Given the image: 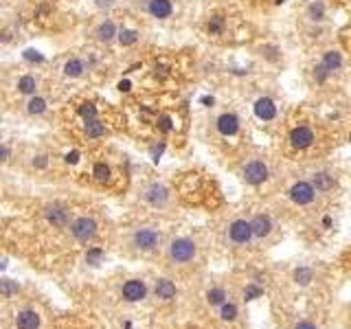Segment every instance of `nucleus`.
I'll return each mask as SVG.
<instances>
[{
	"label": "nucleus",
	"instance_id": "nucleus-18",
	"mask_svg": "<svg viewBox=\"0 0 351 329\" xmlns=\"http://www.w3.org/2000/svg\"><path fill=\"white\" fill-rule=\"evenodd\" d=\"M314 187L321 191H329L331 187H334V178L329 176V173H316L314 176Z\"/></svg>",
	"mask_w": 351,
	"mask_h": 329
},
{
	"label": "nucleus",
	"instance_id": "nucleus-40",
	"mask_svg": "<svg viewBox=\"0 0 351 329\" xmlns=\"http://www.w3.org/2000/svg\"><path fill=\"white\" fill-rule=\"evenodd\" d=\"M7 156H9V149L0 145V161H4V158H7Z\"/></svg>",
	"mask_w": 351,
	"mask_h": 329
},
{
	"label": "nucleus",
	"instance_id": "nucleus-29",
	"mask_svg": "<svg viewBox=\"0 0 351 329\" xmlns=\"http://www.w3.org/2000/svg\"><path fill=\"white\" fill-rule=\"evenodd\" d=\"M16 292H18V285L16 283H11V281H0V294L11 296V294H16Z\"/></svg>",
	"mask_w": 351,
	"mask_h": 329
},
{
	"label": "nucleus",
	"instance_id": "nucleus-4",
	"mask_svg": "<svg viewBox=\"0 0 351 329\" xmlns=\"http://www.w3.org/2000/svg\"><path fill=\"white\" fill-rule=\"evenodd\" d=\"M244 178H246V182H250V185H259V182H264L266 178H268V167H266L261 161L248 163L246 169H244Z\"/></svg>",
	"mask_w": 351,
	"mask_h": 329
},
{
	"label": "nucleus",
	"instance_id": "nucleus-20",
	"mask_svg": "<svg viewBox=\"0 0 351 329\" xmlns=\"http://www.w3.org/2000/svg\"><path fill=\"white\" fill-rule=\"evenodd\" d=\"M114 33H116V29H114V25H112L110 20L104 22V25L97 29V35H99V40H104V42L112 40V37H114Z\"/></svg>",
	"mask_w": 351,
	"mask_h": 329
},
{
	"label": "nucleus",
	"instance_id": "nucleus-27",
	"mask_svg": "<svg viewBox=\"0 0 351 329\" xmlns=\"http://www.w3.org/2000/svg\"><path fill=\"white\" fill-rule=\"evenodd\" d=\"M119 42L123 46H130V44H134L136 42V31H132V29H125V31H121V35H119Z\"/></svg>",
	"mask_w": 351,
	"mask_h": 329
},
{
	"label": "nucleus",
	"instance_id": "nucleus-41",
	"mask_svg": "<svg viewBox=\"0 0 351 329\" xmlns=\"http://www.w3.org/2000/svg\"><path fill=\"white\" fill-rule=\"evenodd\" d=\"M35 164H37V167H44V164H46V158H44V156H40V158L35 161Z\"/></svg>",
	"mask_w": 351,
	"mask_h": 329
},
{
	"label": "nucleus",
	"instance_id": "nucleus-13",
	"mask_svg": "<svg viewBox=\"0 0 351 329\" xmlns=\"http://www.w3.org/2000/svg\"><path fill=\"white\" fill-rule=\"evenodd\" d=\"M250 230L255 237H268L270 230H272V224H270L268 218H264V215H257L255 219L250 222Z\"/></svg>",
	"mask_w": 351,
	"mask_h": 329
},
{
	"label": "nucleus",
	"instance_id": "nucleus-16",
	"mask_svg": "<svg viewBox=\"0 0 351 329\" xmlns=\"http://www.w3.org/2000/svg\"><path fill=\"white\" fill-rule=\"evenodd\" d=\"M156 296L158 299H162V301L174 299L176 296V285L171 283V281H167V279H161L156 283Z\"/></svg>",
	"mask_w": 351,
	"mask_h": 329
},
{
	"label": "nucleus",
	"instance_id": "nucleus-32",
	"mask_svg": "<svg viewBox=\"0 0 351 329\" xmlns=\"http://www.w3.org/2000/svg\"><path fill=\"white\" fill-rule=\"evenodd\" d=\"M310 13H312V18H314V20H321V18H323V4L321 2H314V4H312V7H310Z\"/></svg>",
	"mask_w": 351,
	"mask_h": 329
},
{
	"label": "nucleus",
	"instance_id": "nucleus-11",
	"mask_svg": "<svg viewBox=\"0 0 351 329\" xmlns=\"http://www.w3.org/2000/svg\"><path fill=\"white\" fill-rule=\"evenodd\" d=\"M217 130L222 132L224 136H233L237 130H240V121H237L235 114H222L217 119Z\"/></svg>",
	"mask_w": 351,
	"mask_h": 329
},
{
	"label": "nucleus",
	"instance_id": "nucleus-21",
	"mask_svg": "<svg viewBox=\"0 0 351 329\" xmlns=\"http://www.w3.org/2000/svg\"><path fill=\"white\" fill-rule=\"evenodd\" d=\"M340 64H343V59H340V53H327L325 55V62H323V66H325L327 70H336V68H340Z\"/></svg>",
	"mask_w": 351,
	"mask_h": 329
},
{
	"label": "nucleus",
	"instance_id": "nucleus-2",
	"mask_svg": "<svg viewBox=\"0 0 351 329\" xmlns=\"http://www.w3.org/2000/svg\"><path fill=\"white\" fill-rule=\"evenodd\" d=\"M70 230H73L75 239H79V242H88V239L95 237L97 224H95V219H90V218H79L77 222L70 226Z\"/></svg>",
	"mask_w": 351,
	"mask_h": 329
},
{
	"label": "nucleus",
	"instance_id": "nucleus-31",
	"mask_svg": "<svg viewBox=\"0 0 351 329\" xmlns=\"http://www.w3.org/2000/svg\"><path fill=\"white\" fill-rule=\"evenodd\" d=\"M101 255H104V252H101L99 248H92V250L86 255V259H88V263H97V261L101 259Z\"/></svg>",
	"mask_w": 351,
	"mask_h": 329
},
{
	"label": "nucleus",
	"instance_id": "nucleus-6",
	"mask_svg": "<svg viewBox=\"0 0 351 329\" xmlns=\"http://www.w3.org/2000/svg\"><path fill=\"white\" fill-rule=\"evenodd\" d=\"M145 292H147V288H145V283H143V281H138V279L128 281V283L123 285V290H121L123 299H125V301H130V303L143 301V299H145Z\"/></svg>",
	"mask_w": 351,
	"mask_h": 329
},
{
	"label": "nucleus",
	"instance_id": "nucleus-12",
	"mask_svg": "<svg viewBox=\"0 0 351 329\" xmlns=\"http://www.w3.org/2000/svg\"><path fill=\"white\" fill-rule=\"evenodd\" d=\"M145 200H147L149 204H154V206L165 204L167 202V189L165 187H161V185H152L147 191H145Z\"/></svg>",
	"mask_w": 351,
	"mask_h": 329
},
{
	"label": "nucleus",
	"instance_id": "nucleus-17",
	"mask_svg": "<svg viewBox=\"0 0 351 329\" xmlns=\"http://www.w3.org/2000/svg\"><path fill=\"white\" fill-rule=\"evenodd\" d=\"M104 132H106V128L95 119V116H92V119H86V134L90 136V138H97V136H101Z\"/></svg>",
	"mask_w": 351,
	"mask_h": 329
},
{
	"label": "nucleus",
	"instance_id": "nucleus-1",
	"mask_svg": "<svg viewBox=\"0 0 351 329\" xmlns=\"http://www.w3.org/2000/svg\"><path fill=\"white\" fill-rule=\"evenodd\" d=\"M169 255H171V259H174V261L185 263V261L193 259V255H195V244L191 242V239L180 237V239H176V242L171 244Z\"/></svg>",
	"mask_w": 351,
	"mask_h": 329
},
{
	"label": "nucleus",
	"instance_id": "nucleus-8",
	"mask_svg": "<svg viewBox=\"0 0 351 329\" xmlns=\"http://www.w3.org/2000/svg\"><path fill=\"white\" fill-rule=\"evenodd\" d=\"M312 140H314V134H312V130H307V128H294L292 134H290V143H292V147H297V149L310 147Z\"/></svg>",
	"mask_w": 351,
	"mask_h": 329
},
{
	"label": "nucleus",
	"instance_id": "nucleus-35",
	"mask_svg": "<svg viewBox=\"0 0 351 329\" xmlns=\"http://www.w3.org/2000/svg\"><path fill=\"white\" fill-rule=\"evenodd\" d=\"M259 294H261V290L255 288V285H250V288L246 290V299H255V296H259Z\"/></svg>",
	"mask_w": 351,
	"mask_h": 329
},
{
	"label": "nucleus",
	"instance_id": "nucleus-26",
	"mask_svg": "<svg viewBox=\"0 0 351 329\" xmlns=\"http://www.w3.org/2000/svg\"><path fill=\"white\" fill-rule=\"evenodd\" d=\"M44 110H46V101H44V99L35 97V99H31V101H29V112H31V114H40V112H44Z\"/></svg>",
	"mask_w": 351,
	"mask_h": 329
},
{
	"label": "nucleus",
	"instance_id": "nucleus-24",
	"mask_svg": "<svg viewBox=\"0 0 351 329\" xmlns=\"http://www.w3.org/2000/svg\"><path fill=\"white\" fill-rule=\"evenodd\" d=\"M207 296H209V303H211V305H222L224 301H226V292H224V290H219V288L211 290Z\"/></svg>",
	"mask_w": 351,
	"mask_h": 329
},
{
	"label": "nucleus",
	"instance_id": "nucleus-9",
	"mask_svg": "<svg viewBox=\"0 0 351 329\" xmlns=\"http://www.w3.org/2000/svg\"><path fill=\"white\" fill-rule=\"evenodd\" d=\"M255 114L259 116V119H264V121H270V119H274V114H277V108H274V103H272V99H259V101L255 103Z\"/></svg>",
	"mask_w": 351,
	"mask_h": 329
},
{
	"label": "nucleus",
	"instance_id": "nucleus-5",
	"mask_svg": "<svg viewBox=\"0 0 351 329\" xmlns=\"http://www.w3.org/2000/svg\"><path fill=\"white\" fill-rule=\"evenodd\" d=\"M228 235H231V239L235 244H248L252 237V230H250V222H246V219H237V222L231 224V228H228Z\"/></svg>",
	"mask_w": 351,
	"mask_h": 329
},
{
	"label": "nucleus",
	"instance_id": "nucleus-36",
	"mask_svg": "<svg viewBox=\"0 0 351 329\" xmlns=\"http://www.w3.org/2000/svg\"><path fill=\"white\" fill-rule=\"evenodd\" d=\"M325 77H327V68L325 66H318L316 68V79L318 82H325Z\"/></svg>",
	"mask_w": 351,
	"mask_h": 329
},
{
	"label": "nucleus",
	"instance_id": "nucleus-3",
	"mask_svg": "<svg viewBox=\"0 0 351 329\" xmlns=\"http://www.w3.org/2000/svg\"><path fill=\"white\" fill-rule=\"evenodd\" d=\"M158 242H161V235L152 228H143L134 233V246L140 248V250H152V248L158 246Z\"/></svg>",
	"mask_w": 351,
	"mask_h": 329
},
{
	"label": "nucleus",
	"instance_id": "nucleus-15",
	"mask_svg": "<svg viewBox=\"0 0 351 329\" xmlns=\"http://www.w3.org/2000/svg\"><path fill=\"white\" fill-rule=\"evenodd\" d=\"M46 218H49V222L55 224V226H64V224L68 222V213L62 206H51V209L46 211Z\"/></svg>",
	"mask_w": 351,
	"mask_h": 329
},
{
	"label": "nucleus",
	"instance_id": "nucleus-7",
	"mask_svg": "<svg viewBox=\"0 0 351 329\" xmlns=\"http://www.w3.org/2000/svg\"><path fill=\"white\" fill-rule=\"evenodd\" d=\"M290 197H292L297 204H310L314 200V187L310 182H297V185L290 189Z\"/></svg>",
	"mask_w": 351,
	"mask_h": 329
},
{
	"label": "nucleus",
	"instance_id": "nucleus-28",
	"mask_svg": "<svg viewBox=\"0 0 351 329\" xmlns=\"http://www.w3.org/2000/svg\"><path fill=\"white\" fill-rule=\"evenodd\" d=\"M95 178H97V180H101V182H106L108 178H110V169H108L104 163H99L95 167Z\"/></svg>",
	"mask_w": 351,
	"mask_h": 329
},
{
	"label": "nucleus",
	"instance_id": "nucleus-23",
	"mask_svg": "<svg viewBox=\"0 0 351 329\" xmlns=\"http://www.w3.org/2000/svg\"><path fill=\"white\" fill-rule=\"evenodd\" d=\"M219 316L224 318V321H233V318L237 316V307L233 303H226V301H224L222 303V312H219Z\"/></svg>",
	"mask_w": 351,
	"mask_h": 329
},
{
	"label": "nucleus",
	"instance_id": "nucleus-25",
	"mask_svg": "<svg viewBox=\"0 0 351 329\" xmlns=\"http://www.w3.org/2000/svg\"><path fill=\"white\" fill-rule=\"evenodd\" d=\"M294 279H297L298 283L307 285L312 281V270H310V268H298V270L294 272Z\"/></svg>",
	"mask_w": 351,
	"mask_h": 329
},
{
	"label": "nucleus",
	"instance_id": "nucleus-30",
	"mask_svg": "<svg viewBox=\"0 0 351 329\" xmlns=\"http://www.w3.org/2000/svg\"><path fill=\"white\" fill-rule=\"evenodd\" d=\"M79 114H81L83 119H92V116L97 114V110H95V106H90V103H88V106H81V108H79Z\"/></svg>",
	"mask_w": 351,
	"mask_h": 329
},
{
	"label": "nucleus",
	"instance_id": "nucleus-22",
	"mask_svg": "<svg viewBox=\"0 0 351 329\" xmlns=\"http://www.w3.org/2000/svg\"><path fill=\"white\" fill-rule=\"evenodd\" d=\"M18 88H20V92H25V95H31V92H35V79L27 75V77H22V79H20Z\"/></svg>",
	"mask_w": 351,
	"mask_h": 329
},
{
	"label": "nucleus",
	"instance_id": "nucleus-33",
	"mask_svg": "<svg viewBox=\"0 0 351 329\" xmlns=\"http://www.w3.org/2000/svg\"><path fill=\"white\" fill-rule=\"evenodd\" d=\"M209 31L211 33H219V31H222V18H213V20L209 22Z\"/></svg>",
	"mask_w": 351,
	"mask_h": 329
},
{
	"label": "nucleus",
	"instance_id": "nucleus-10",
	"mask_svg": "<svg viewBox=\"0 0 351 329\" xmlns=\"http://www.w3.org/2000/svg\"><path fill=\"white\" fill-rule=\"evenodd\" d=\"M16 325L18 329H37L40 327V316L35 312H31V309H25V312H20L16 316Z\"/></svg>",
	"mask_w": 351,
	"mask_h": 329
},
{
	"label": "nucleus",
	"instance_id": "nucleus-19",
	"mask_svg": "<svg viewBox=\"0 0 351 329\" xmlns=\"http://www.w3.org/2000/svg\"><path fill=\"white\" fill-rule=\"evenodd\" d=\"M64 73H66L68 77H79V75L83 73V62L81 59H70V62H66V66H64Z\"/></svg>",
	"mask_w": 351,
	"mask_h": 329
},
{
	"label": "nucleus",
	"instance_id": "nucleus-34",
	"mask_svg": "<svg viewBox=\"0 0 351 329\" xmlns=\"http://www.w3.org/2000/svg\"><path fill=\"white\" fill-rule=\"evenodd\" d=\"M25 59H29V62H44V57L40 53H35V51H25Z\"/></svg>",
	"mask_w": 351,
	"mask_h": 329
},
{
	"label": "nucleus",
	"instance_id": "nucleus-38",
	"mask_svg": "<svg viewBox=\"0 0 351 329\" xmlns=\"http://www.w3.org/2000/svg\"><path fill=\"white\" fill-rule=\"evenodd\" d=\"M77 161H79V154H77V152H70L68 156H66V163H73V164H75Z\"/></svg>",
	"mask_w": 351,
	"mask_h": 329
},
{
	"label": "nucleus",
	"instance_id": "nucleus-37",
	"mask_svg": "<svg viewBox=\"0 0 351 329\" xmlns=\"http://www.w3.org/2000/svg\"><path fill=\"white\" fill-rule=\"evenodd\" d=\"M161 130H171V121L169 119H167V116H165V119H161Z\"/></svg>",
	"mask_w": 351,
	"mask_h": 329
},
{
	"label": "nucleus",
	"instance_id": "nucleus-14",
	"mask_svg": "<svg viewBox=\"0 0 351 329\" xmlns=\"http://www.w3.org/2000/svg\"><path fill=\"white\" fill-rule=\"evenodd\" d=\"M149 13H152L154 18H169L171 2L169 0H152V2H149Z\"/></svg>",
	"mask_w": 351,
	"mask_h": 329
},
{
	"label": "nucleus",
	"instance_id": "nucleus-42",
	"mask_svg": "<svg viewBox=\"0 0 351 329\" xmlns=\"http://www.w3.org/2000/svg\"><path fill=\"white\" fill-rule=\"evenodd\" d=\"M119 88H121V90H130V82H121Z\"/></svg>",
	"mask_w": 351,
	"mask_h": 329
},
{
	"label": "nucleus",
	"instance_id": "nucleus-39",
	"mask_svg": "<svg viewBox=\"0 0 351 329\" xmlns=\"http://www.w3.org/2000/svg\"><path fill=\"white\" fill-rule=\"evenodd\" d=\"M294 329H316V325H312V323H298Z\"/></svg>",
	"mask_w": 351,
	"mask_h": 329
}]
</instances>
